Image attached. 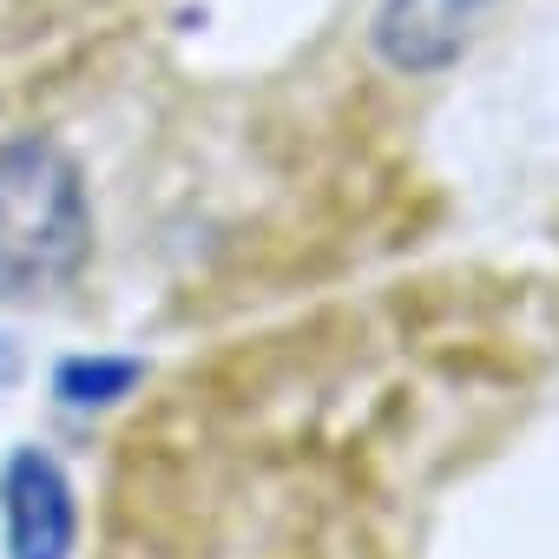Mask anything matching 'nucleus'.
I'll return each instance as SVG.
<instances>
[{"label":"nucleus","mask_w":559,"mask_h":559,"mask_svg":"<svg viewBox=\"0 0 559 559\" xmlns=\"http://www.w3.org/2000/svg\"><path fill=\"white\" fill-rule=\"evenodd\" d=\"M93 257V204L86 171L60 139H8L0 145V297L40 304L67 290Z\"/></svg>","instance_id":"nucleus-1"},{"label":"nucleus","mask_w":559,"mask_h":559,"mask_svg":"<svg viewBox=\"0 0 559 559\" xmlns=\"http://www.w3.org/2000/svg\"><path fill=\"white\" fill-rule=\"evenodd\" d=\"M14 382H21V343L0 330V389H14Z\"/></svg>","instance_id":"nucleus-5"},{"label":"nucleus","mask_w":559,"mask_h":559,"mask_svg":"<svg viewBox=\"0 0 559 559\" xmlns=\"http://www.w3.org/2000/svg\"><path fill=\"white\" fill-rule=\"evenodd\" d=\"M487 8L493 0H382L376 21H369V47L389 73L428 80L467 53V34Z\"/></svg>","instance_id":"nucleus-3"},{"label":"nucleus","mask_w":559,"mask_h":559,"mask_svg":"<svg viewBox=\"0 0 559 559\" xmlns=\"http://www.w3.org/2000/svg\"><path fill=\"white\" fill-rule=\"evenodd\" d=\"M0 546H8V559H73L80 546L73 480L34 441H21L0 461Z\"/></svg>","instance_id":"nucleus-2"},{"label":"nucleus","mask_w":559,"mask_h":559,"mask_svg":"<svg viewBox=\"0 0 559 559\" xmlns=\"http://www.w3.org/2000/svg\"><path fill=\"white\" fill-rule=\"evenodd\" d=\"M145 382V362L139 356H67L53 369V395L73 402V408H106L119 395H132Z\"/></svg>","instance_id":"nucleus-4"}]
</instances>
